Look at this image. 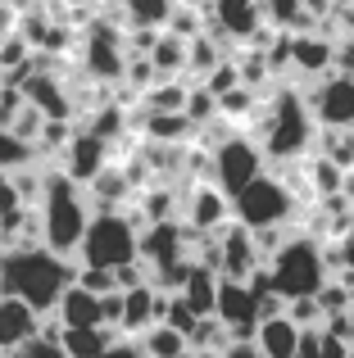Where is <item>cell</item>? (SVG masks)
<instances>
[{
  "mask_svg": "<svg viewBox=\"0 0 354 358\" xmlns=\"http://www.w3.org/2000/svg\"><path fill=\"white\" fill-rule=\"evenodd\" d=\"M127 9H132L136 27H160V23H169L173 0H127Z\"/></svg>",
  "mask_w": 354,
  "mask_h": 358,
  "instance_id": "f546056e",
  "label": "cell"
},
{
  "mask_svg": "<svg viewBox=\"0 0 354 358\" xmlns=\"http://www.w3.org/2000/svg\"><path fill=\"white\" fill-rule=\"evenodd\" d=\"M105 155H109V141H100L96 131H78V136H69V145H64L59 173H69L78 186H91L105 173Z\"/></svg>",
  "mask_w": 354,
  "mask_h": 358,
  "instance_id": "8fae6325",
  "label": "cell"
},
{
  "mask_svg": "<svg viewBox=\"0 0 354 358\" xmlns=\"http://www.w3.org/2000/svg\"><path fill=\"white\" fill-rule=\"evenodd\" d=\"M295 358H350V341H341L327 327H309L300 336V354Z\"/></svg>",
  "mask_w": 354,
  "mask_h": 358,
  "instance_id": "603a6c76",
  "label": "cell"
},
{
  "mask_svg": "<svg viewBox=\"0 0 354 358\" xmlns=\"http://www.w3.org/2000/svg\"><path fill=\"white\" fill-rule=\"evenodd\" d=\"M213 295H218V272L191 268V277L182 281V299L195 308V317H213Z\"/></svg>",
  "mask_w": 354,
  "mask_h": 358,
  "instance_id": "ffe728a7",
  "label": "cell"
},
{
  "mask_svg": "<svg viewBox=\"0 0 354 358\" xmlns=\"http://www.w3.org/2000/svg\"><path fill=\"white\" fill-rule=\"evenodd\" d=\"M313 136V114H309V100L300 91H277L268 118L259 122V150L268 159H295Z\"/></svg>",
  "mask_w": 354,
  "mask_h": 358,
  "instance_id": "5b68a950",
  "label": "cell"
},
{
  "mask_svg": "<svg viewBox=\"0 0 354 358\" xmlns=\"http://www.w3.org/2000/svg\"><path fill=\"white\" fill-rule=\"evenodd\" d=\"M186 45L191 41H182V36H160L155 41V50H150V64H155V73H177V69H186Z\"/></svg>",
  "mask_w": 354,
  "mask_h": 358,
  "instance_id": "484cf974",
  "label": "cell"
},
{
  "mask_svg": "<svg viewBox=\"0 0 354 358\" xmlns=\"http://www.w3.org/2000/svg\"><path fill=\"white\" fill-rule=\"evenodd\" d=\"M164 327H173V331H182L186 341H191V331H195V322H200V317H195V308L186 304L182 295H169L164 299V317H160Z\"/></svg>",
  "mask_w": 354,
  "mask_h": 358,
  "instance_id": "f1b7e54d",
  "label": "cell"
},
{
  "mask_svg": "<svg viewBox=\"0 0 354 358\" xmlns=\"http://www.w3.org/2000/svg\"><path fill=\"white\" fill-rule=\"evenodd\" d=\"M9 23H14V18H9V9L0 5V41H5V36H9Z\"/></svg>",
  "mask_w": 354,
  "mask_h": 358,
  "instance_id": "60d3db41",
  "label": "cell"
},
{
  "mask_svg": "<svg viewBox=\"0 0 354 358\" xmlns=\"http://www.w3.org/2000/svg\"><path fill=\"white\" fill-rule=\"evenodd\" d=\"M91 186H96V195L105 200V209H118V200L127 195V177L118 173V168H105V177H96Z\"/></svg>",
  "mask_w": 354,
  "mask_h": 358,
  "instance_id": "4dcf8cb0",
  "label": "cell"
},
{
  "mask_svg": "<svg viewBox=\"0 0 354 358\" xmlns=\"http://www.w3.org/2000/svg\"><path fill=\"white\" fill-rule=\"evenodd\" d=\"M218 358H264V354H259L255 341H227V350H222Z\"/></svg>",
  "mask_w": 354,
  "mask_h": 358,
  "instance_id": "74e56055",
  "label": "cell"
},
{
  "mask_svg": "<svg viewBox=\"0 0 354 358\" xmlns=\"http://www.w3.org/2000/svg\"><path fill=\"white\" fill-rule=\"evenodd\" d=\"M309 114H313V122H323L327 131L354 127V78H350V73H332V78H323L318 87H313Z\"/></svg>",
  "mask_w": 354,
  "mask_h": 358,
  "instance_id": "9c48e42d",
  "label": "cell"
},
{
  "mask_svg": "<svg viewBox=\"0 0 354 358\" xmlns=\"http://www.w3.org/2000/svg\"><path fill=\"white\" fill-rule=\"evenodd\" d=\"M141 350L146 358H182V354H191V341L182 331H173V327L155 322L150 331H141Z\"/></svg>",
  "mask_w": 354,
  "mask_h": 358,
  "instance_id": "7402d4cb",
  "label": "cell"
},
{
  "mask_svg": "<svg viewBox=\"0 0 354 358\" xmlns=\"http://www.w3.org/2000/svg\"><path fill=\"white\" fill-rule=\"evenodd\" d=\"M59 327L64 331H73V327H105L100 322V295H91V290H82L78 281H73L69 290H64V299H59Z\"/></svg>",
  "mask_w": 354,
  "mask_h": 358,
  "instance_id": "2e32d148",
  "label": "cell"
},
{
  "mask_svg": "<svg viewBox=\"0 0 354 358\" xmlns=\"http://www.w3.org/2000/svg\"><path fill=\"white\" fill-rule=\"evenodd\" d=\"M27 96V105H36L45 118H64L69 122V100H64V91H59V82L55 78H45V73H32V78L18 87Z\"/></svg>",
  "mask_w": 354,
  "mask_h": 358,
  "instance_id": "e0dca14e",
  "label": "cell"
},
{
  "mask_svg": "<svg viewBox=\"0 0 354 358\" xmlns=\"http://www.w3.org/2000/svg\"><path fill=\"white\" fill-rule=\"evenodd\" d=\"M27 50H32V45H27L23 36H5V41H0V73H14L18 64H32Z\"/></svg>",
  "mask_w": 354,
  "mask_h": 358,
  "instance_id": "836d02e7",
  "label": "cell"
},
{
  "mask_svg": "<svg viewBox=\"0 0 354 358\" xmlns=\"http://www.w3.org/2000/svg\"><path fill=\"white\" fill-rule=\"evenodd\" d=\"M327 159H332V164H341L346 173L354 168V127H346V131H327Z\"/></svg>",
  "mask_w": 354,
  "mask_h": 358,
  "instance_id": "1f68e13d",
  "label": "cell"
},
{
  "mask_svg": "<svg viewBox=\"0 0 354 358\" xmlns=\"http://www.w3.org/2000/svg\"><path fill=\"white\" fill-rule=\"evenodd\" d=\"M164 290L160 286H150V281H141V286H132V290H123V331H150L155 322L164 317Z\"/></svg>",
  "mask_w": 354,
  "mask_h": 358,
  "instance_id": "5bb4252c",
  "label": "cell"
},
{
  "mask_svg": "<svg viewBox=\"0 0 354 358\" xmlns=\"http://www.w3.org/2000/svg\"><path fill=\"white\" fill-rule=\"evenodd\" d=\"M18 209H27V204L18 200V191H14V177H9V173H0V222H5L9 213H18Z\"/></svg>",
  "mask_w": 354,
  "mask_h": 358,
  "instance_id": "d590c367",
  "label": "cell"
},
{
  "mask_svg": "<svg viewBox=\"0 0 354 358\" xmlns=\"http://www.w3.org/2000/svg\"><path fill=\"white\" fill-rule=\"evenodd\" d=\"M213 317L232 331V341H255V327L264 322V295L250 281H222L213 295Z\"/></svg>",
  "mask_w": 354,
  "mask_h": 358,
  "instance_id": "52a82bcc",
  "label": "cell"
},
{
  "mask_svg": "<svg viewBox=\"0 0 354 358\" xmlns=\"http://www.w3.org/2000/svg\"><path fill=\"white\" fill-rule=\"evenodd\" d=\"M191 127L195 122L186 114H146V131H150L155 141H186Z\"/></svg>",
  "mask_w": 354,
  "mask_h": 358,
  "instance_id": "83f0119b",
  "label": "cell"
},
{
  "mask_svg": "<svg viewBox=\"0 0 354 358\" xmlns=\"http://www.w3.org/2000/svg\"><path fill=\"white\" fill-rule=\"evenodd\" d=\"M91 73H96V78H123V69H127V59H123V50H118V36L114 32H96L91 36Z\"/></svg>",
  "mask_w": 354,
  "mask_h": 358,
  "instance_id": "d6986e66",
  "label": "cell"
},
{
  "mask_svg": "<svg viewBox=\"0 0 354 358\" xmlns=\"http://www.w3.org/2000/svg\"><path fill=\"white\" fill-rule=\"evenodd\" d=\"M5 358H64V354H59V345H50V341L36 336L32 345H23V350H14V354H5Z\"/></svg>",
  "mask_w": 354,
  "mask_h": 358,
  "instance_id": "8d00e7d4",
  "label": "cell"
},
{
  "mask_svg": "<svg viewBox=\"0 0 354 358\" xmlns=\"http://www.w3.org/2000/svg\"><path fill=\"white\" fill-rule=\"evenodd\" d=\"M309 182H313V195H327V200H337L341 186H346V168L332 164L327 155H318V159L309 164Z\"/></svg>",
  "mask_w": 354,
  "mask_h": 358,
  "instance_id": "d4e9b609",
  "label": "cell"
},
{
  "mask_svg": "<svg viewBox=\"0 0 354 358\" xmlns=\"http://www.w3.org/2000/svg\"><path fill=\"white\" fill-rule=\"evenodd\" d=\"M300 336H304V327H295L291 313L264 317V322L255 327V345H259L264 358H295L300 354Z\"/></svg>",
  "mask_w": 354,
  "mask_h": 358,
  "instance_id": "9a60e30c",
  "label": "cell"
},
{
  "mask_svg": "<svg viewBox=\"0 0 354 358\" xmlns=\"http://www.w3.org/2000/svg\"><path fill=\"white\" fill-rule=\"evenodd\" d=\"M291 64H300L304 73H327L337 64V45L318 41V36H291Z\"/></svg>",
  "mask_w": 354,
  "mask_h": 358,
  "instance_id": "44dd1931",
  "label": "cell"
},
{
  "mask_svg": "<svg viewBox=\"0 0 354 358\" xmlns=\"http://www.w3.org/2000/svg\"><path fill=\"white\" fill-rule=\"evenodd\" d=\"M100 358H146V350H141V345H132V341H114Z\"/></svg>",
  "mask_w": 354,
  "mask_h": 358,
  "instance_id": "f35d334b",
  "label": "cell"
},
{
  "mask_svg": "<svg viewBox=\"0 0 354 358\" xmlns=\"http://www.w3.org/2000/svg\"><path fill=\"white\" fill-rule=\"evenodd\" d=\"M337 259L346 263V272H354V231H350L346 241H341V254H337Z\"/></svg>",
  "mask_w": 354,
  "mask_h": 358,
  "instance_id": "ab89813d",
  "label": "cell"
},
{
  "mask_svg": "<svg viewBox=\"0 0 354 358\" xmlns=\"http://www.w3.org/2000/svg\"><path fill=\"white\" fill-rule=\"evenodd\" d=\"M78 286L91 290V295H109V290H118V281H114V272H109V268H82L78 272Z\"/></svg>",
  "mask_w": 354,
  "mask_h": 358,
  "instance_id": "e575fe53",
  "label": "cell"
},
{
  "mask_svg": "<svg viewBox=\"0 0 354 358\" xmlns=\"http://www.w3.org/2000/svg\"><path fill=\"white\" fill-rule=\"evenodd\" d=\"M136 250H141L136 218H127V213H118V209H100L96 218L87 222V236L78 245L87 268H109V272H118L123 263H136Z\"/></svg>",
  "mask_w": 354,
  "mask_h": 358,
  "instance_id": "277c9868",
  "label": "cell"
},
{
  "mask_svg": "<svg viewBox=\"0 0 354 358\" xmlns=\"http://www.w3.org/2000/svg\"><path fill=\"white\" fill-rule=\"evenodd\" d=\"M255 263H259L255 231L241 227L236 218L227 227H218V277L222 281H250L255 277Z\"/></svg>",
  "mask_w": 354,
  "mask_h": 358,
  "instance_id": "30bf717a",
  "label": "cell"
},
{
  "mask_svg": "<svg viewBox=\"0 0 354 358\" xmlns=\"http://www.w3.org/2000/svg\"><path fill=\"white\" fill-rule=\"evenodd\" d=\"M114 345V336L105 327H73V331L59 336V354L64 358H100Z\"/></svg>",
  "mask_w": 354,
  "mask_h": 358,
  "instance_id": "ac0fdd59",
  "label": "cell"
},
{
  "mask_svg": "<svg viewBox=\"0 0 354 358\" xmlns=\"http://www.w3.org/2000/svg\"><path fill=\"white\" fill-rule=\"evenodd\" d=\"M255 0H218V27H227V32L236 36H250L255 32Z\"/></svg>",
  "mask_w": 354,
  "mask_h": 358,
  "instance_id": "cb8c5ba5",
  "label": "cell"
},
{
  "mask_svg": "<svg viewBox=\"0 0 354 358\" xmlns=\"http://www.w3.org/2000/svg\"><path fill=\"white\" fill-rule=\"evenodd\" d=\"M227 222H232V200H227V195H222L213 182L195 186L191 200H186V227L200 231V236H209V231L227 227Z\"/></svg>",
  "mask_w": 354,
  "mask_h": 358,
  "instance_id": "7c38bea8",
  "label": "cell"
},
{
  "mask_svg": "<svg viewBox=\"0 0 354 358\" xmlns=\"http://www.w3.org/2000/svg\"><path fill=\"white\" fill-rule=\"evenodd\" d=\"M27 159H32V150H27L23 141H14L5 127H0V173H5V168H23Z\"/></svg>",
  "mask_w": 354,
  "mask_h": 358,
  "instance_id": "d6a6232c",
  "label": "cell"
},
{
  "mask_svg": "<svg viewBox=\"0 0 354 358\" xmlns=\"http://www.w3.org/2000/svg\"><path fill=\"white\" fill-rule=\"evenodd\" d=\"M87 200H82L78 182H73L69 173H45L41 182V245L55 254H64L69 259L73 250L82 245V236H87Z\"/></svg>",
  "mask_w": 354,
  "mask_h": 358,
  "instance_id": "7a4b0ae2",
  "label": "cell"
},
{
  "mask_svg": "<svg viewBox=\"0 0 354 358\" xmlns=\"http://www.w3.org/2000/svg\"><path fill=\"white\" fill-rule=\"evenodd\" d=\"M78 281V272L69 268V259L45 245H14L0 254V295L23 299L32 313H50L59 308L64 290Z\"/></svg>",
  "mask_w": 354,
  "mask_h": 358,
  "instance_id": "6da1fadb",
  "label": "cell"
},
{
  "mask_svg": "<svg viewBox=\"0 0 354 358\" xmlns=\"http://www.w3.org/2000/svg\"><path fill=\"white\" fill-rule=\"evenodd\" d=\"M268 277H273V295H282L286 304L295 299H313L327 286V250L313 236H291L273 250L268 259Z\"/></svg>",
  "mask_w": 354,
  "mask_h": 358,
  "instance_id": "3957f363",
  "label": "cell"
},
{
  "mask_svg": "<svg viewBox=\"0 0 354 358\" xmlns=\"http://www.w3.org/2000/svg\"><path fill=\"white\" fill-rule=\"evenodd\" d=\"M0 78H5V73H0ZM0 87H5V82H0Z\"/></svg>",
  "mask_w": 354,
  "mask_h": 358,
  "instance_id": "b9f144b4",
  "label": "cell"
},
{
  "mask_svg": "<svg viewBox=\"0 0 354 358\" xmlns=\"http://www.w3.org/2000/svg\"><path fill=\"white\" fill-rule=\"evenodd\" d=\"M291 209H295V200H291V191H286V182H277V177H268V173H259L250 186H241V191L232 195V218L250 231L282 227V222L291 218Z\"/></svg>",
  "mask_w": 354,
  "mask_h": 358,
  "instance_id": "8992f818",
  "label": "cell"
},
{
  "mask_svg": "<svg viewBox=\"0 0 354 358\" xmlns=\"http://www.w3.org/2000/svg\"><path fill=\"white\" fill-rule=\"evenodd\" d=\"M186 96H191L186 87L164 82V87H150V91H146V105H150V114H182V109H186Z\"/></svg>",
  "mask_w": 354,
  "mask_h": 358,
  "instance_id": "4316f807",
  "label": "cell"
},
{
  "mask_svg": "<svg viewBox=\"0 0 354 358\" xmlns=\"http://www.w3.org/2000/svg\"><path fill=\"white\" fill-rule=\"evenodd\" d=\"M259 173H264V150H259V141H250V136L218 141V150H213V177H218V191L227 195V200L241 186L255 182Z\"/></svg>",
  "mask_w": 354,
  "mask_h": 358,
  "instance_id": "ba28073f",
  "label": "cell"
},
{
  "mask_svg": "<svg viewBox=\"0 0 354 358\" xmlns=\"http://www.w3.org/2000/svg\"><path fill=\"white\" fill-rule=\"evenodd\" d=\"M36 317L41 313H32L23 299L0 295V354H14V350H23V345H32L36 331H41Z\"/></svg>",
  "mask_w": 354,
  "mask_h": 358,
  "instance_id": "4fadbf2b",
  "label": "cell"
}]
</instances>
